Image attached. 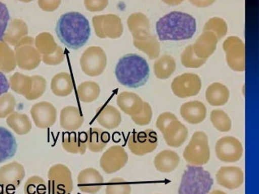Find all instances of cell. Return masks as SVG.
I'll return each mask as SVG.
<instances>
[{"instance_id": "1", "label": "cell", "mask_w": 259, "mask_h": 194, "mask_svg": "<svg viewBox=\"0 0 259 194\" xmlns=\"http://www.w3.org/2000/svg\"><path fill=\"white\" fill-rule=\"evenodd\" d=\"M91 29L87 17L77 12L62 15L56 24L58 38L71 49L82 48L91 37Z\"/></svg>"}, {"instance_id": "2", "label": "cell", "mask_w": 259, "mask_h": 194, "mask_svg": "<svg viewBox=\"0 0 259 194\" xmlns=\"http://www.w3.org/2000/svg\"><path fill=\"white\" fill-rule=\"evenodd\" d=\"M197 30L196 19L180 11H172L156 23L158 39L162 41H185L192 38Z\"/></svg>"}, {"instance_id": "3", "label": "cell", "mask_w": 259, "mask_h": 194, "mask_svg": "<svg viewBox=\"0 0 259 194\" xmlns=\"http://www.w3.org/2000/svg\"><path fill=\"white\" fill-rule=\"evenodd\" d=\"M115 75L119 84L130 88L144 86L150 77V67L144 57L128 53L119 58Z\"/></svg>"}, {"instance_id": "4", "label": "cell", "mask_w": 259, "mask_h": 194, "mask_svg": "<svg viewBox=\"0 0 259 194\" xmlns=\"http://www.w3.org/2000/svg\"><path fill=\"white\" fill-rule=\"evenodd\" d=\"M214 180L202 167L189 165L181 178L178 194H209Z\"/></svg>"}, {"instance_id": "5", "label": "cell", "mask_w": 259, "mask_h": 194, "mask_svg": "<svg viewBox=\"0 0 259 194\" xmlns=\"http://www.w3.org/2000/svg\"><path fill=\"white\" fill-rule=\"evenodd\" d=\"M183 157L189 165L202 167L207 164L210 158L209 139L206 133L197 131L183 152Z\"/></svg>"}, {"instance_id": "6", "label": "cell", "mask_w": 259, "mask_h": 194, "mask_svg": "<svg viewBox=\"0 0 259 194\" xmlns=\"http://www.w3.org/2000/svg\"><path fill=\"white\" fill-rule=\"evenodd\" d=\"M15 55L17 67L25 71H32L38 68L41 55L34 45V38L25 37L15 46Z\"/></svg>"}, {"instance_id": "7", "label": "cell", "mask_w": 259, "mask_h": 194, "mask_svg": "<svg viewBox=\"0 0 259 194\" xmlns=\"http://www.w3.org/2000/svg\"><path fill=\"white\" fill-rule=\"evenodd\" d=\"M107 54L99 46H90L80 56V68L83 73L91 77L102 75L107 68Z\"/></svg>"}, {"instance_id": "8", "label": "cell", "mask_w": 259, "mask_h": 194, "mask_svg": "<svg viewBox=\"0 0 259 194\" xmlns=\"http://www.w3.org/2000/svg\"><path fill=\"white\" fill-rule=\"evenodd\" d=\"M50 194H70L73 190L72 172L66 165L55 164L48 171Z\"/></svg>"}, {"instance_id": "9", "label": "cell", "mask_w": 259, "mask_h": 194, "mask_svg": "<svg viewBox=\"0 0 259 194\" xmlns=\"http://www.w3.org/2000/svg\"><path fill=\"white\" fill-rule=\"evenodd\" d=\"M95 34L99 38L117 39L123 33L121 19L115 14L95 16L92 19Z\"/></svg>"}, {"instance_id": "10", "label": "cell", "mask_w": 259, "mask_h": 194, "mask_svg": "<svg viewBox=\"0 0 259 194\" xmlns=\"http://www.w3.org/2000/svg\"><path fill=\"white\" fill-rule=\"evenodd\" d=\"M158 135L151 129L130 134L127 147L134 155L143 156L152 153L158 147Z\"/></svg>"}, {"instance_id": "11", "label": "cell", "mask_w": 259, "mask_h": 194, "mask_svg": "<svg viewBox=\"0 0 259 194\" xmlns=\"http://www.w3.org/2000/svg\"><path fill=\"white\" fill-rule=\"evenodd\" d=\"M223 49L226 61L234 72H243L245 69V46L240 37L230 36L224 41Z\"/></svg>"}, {"instance_id": "12", "label": "cell", "mask_w": 259, "mask_h": 194, "mask_svg": "<svg viewBox=\"0 0 259 194\" xmlns=\"http://www.w3.org/2000/svg\"><path fill=\"white\" fill-rule=\"evenodd\" d=\"M171 88L177 97L188 98L199 93L202 89V80L197 74L184 73L172 80Z\"/></svg>"}, {"instance_id": "13", "label": "cell", "mask_w": 259, "mask_h": 194, "mask_svg": "<svg viewBox=\"0 0 259 194\" xmlns=\"http://www.w3.org/2000/svg\"><path fill=\"white\" fill-rule=\"evenodd\" d=\"M215 154L221 162L236 163L242 157L243 146L236 138L224 136L216 143Z\"/></svg>"}, {"instance_id": "14", "label": "cell", "mask_w": 259, "mask_h": 194, "mask_svg": "<svg viewBox=\"0 0 259 194\" xmlns=\"http://www.w3.org/2000/svg\"><path fill=\"white\" fill-rule=\"evenodd\" d=\"M128 155L121 146L114 145L103 154L100 159V167L107 174L119 172L127 164Z\"/></svg>"}, {"instance_id": "15", "label": "cell", "mask_w": 259, "mask_h": 194, "mask_svg": "<svg viewBox=\"0 0 259 194\" xmlns=\"http://www.w3.org/2000/svg\"><path fill=\"white\" fill-rule=\"evenodd\" d=\"M33 122L39 129L53 126L57 120V109L52 103L41 101L33 104L30 109Z\"/></svg>"}, {"instance_id": "16", "label": "cell", "mask_w": 259, "mask_h": 194, "mask_svg": "<svg viewBox=\"0 0 259 194\" xmlns=\"http://www.w3.org/2000/svg\"><path fill=\"white\" fill-rule=\"evenodd\" d=\"M25 176V170L22 164L12 162L0 168V185L8 189L18 188Z\"/></svg>"}, {"instance_id": "17", "label": "cell", "mask_w": 259, "mask_h": 194, "mask_svg": "<svg viewBox=\"0 0 259 194\" xmlns=\"http://www.w3.org/2000/svg\"><path fill=\"white\" fill-rule=\"evenodd\" d=\"M103 177L101 173L95 168H88L79 172L77 185L82 192L96 194L103 186Z\"/></svg>"}, {"instance_id": "18", "label": "cell", "mask_w": 259, "mask_h": 194, "mask_svg": "<svg viewBox=\"0 0 259 194\" xmlns=\"http://www.w3.org/2000/svg\"><path fill=\"white\" fill-rule=\"evenodd\" d=\"M244 179L242 169L236 166L222 167L216 173V181L218 184L228 189L240 188L244 183Z\"/></svg>"}, {"instance_id": "19", "label": "cell", "mask_w": 259, "mask_h": 194, "mask_svg": "<svg viewBox=\"0 0 259 194\" xmlns=\"http://www.w3.org/2000/svg\"><path fill=\"white\" fill-rule=\"evenodd\" d=\"M206 107L199 100H191L182 104L180 113L186 122L191 125H198L206 119Z\"/></svg>"}, {"instance_id": "20", "label": "cell", "mask_w": 259, "mask_h": 194, "mask_svg": "<svg viewBox=\"0 0 259 194\" xmlns=\"http://www.w3.org/2000/svg\"><path fill=\"white\" fill-rule=\"evenodd\" d=\"M218 41L214 33L208 31L203 32L193 44V52L199 58L207 60L215 51Z\"/></svg>"}, {"instance_id": "21", "label": "cell", "mask_w": 259, "mask_h": 194, "mask_svg": "<svg viewBox=\"0 0 259 194\" xmlns=\"http://www.w3.org/2000/svg\"><path fill=\"white\" fill-rule=\"evenodd\" d=\"M118 106L128 116H134L142 112L144 101L136 93L131 92H122L118 95Z\"/></svg>"}, {"instance_id": "22", "label": "cell", "mask_w": 259, "mask_h": 194, "mask_svg": "<svg viewBox=\"0 0 259 194\" xmlns=\"http://www.w3.org/2000/svg\"><path fill=\"white\" fill-rule=\"evenodd\" d=\"M163 135L167 146L177 148L183 145L187 140L189 131L187 127L177 119L167 127Z\"/></svg>"}, {"instance_id": "23", "label": "cell", "mask_w": 259, "mask_h": 194, "mask_svg": "<svg viewBox=\"0 0 259 194\" xmlns=\"http://www.w3.org/2000/svg\"><path fill=\"white\" fill-rule=\"evenodd\" d=\"M84 116L77 107H64L60 112V125L66 131H76L82 126Z\"/></svg>"}, {"instance_id": "24", "label": "cell", "mask_w": 259, "mask_h": 194, "mask_svg": "<svg viewBox=\"0 0 259 194\" xmlns=\"http://www.w3.org/2000/svg\"><path fill=\"white\" fill-rule=\"evenodd\" d=\"M87 149L94 153H99L105 149L110 142V134L99 128H91L84 134Z\"/></svg>"}, {"instance_id": "25", "label": "cell", "mask_w": 259, "mask_h": 194, "mask_svg": "<svg viewBox=\"0 0 259 194\" xmlns=\"http://www.w3.org/2000/svg\"><path fill=\"white\" fill-rule=\"evenodd\" d=\"M180 161L181 159L177 152L171 150H164L154 157V168L162 173H169L177 169Z\"/></svg>"}, {"instance_id": "26", "label": "cell", "mask_w": 259, "mask_h": 194, "mask_svg": "<svg viewBox=\"0 0 259 194\" xmlns=\"http://www.w3.org/2000/svg\"><path fill=\"white\" fill-rule=\"evenodd\" d=\"M17 139L9 130L0 126V164L14 157L17 151Z\"/></svg>"}, {"instance_id": "27", "label": "cell", "mask_w": 259, "mask_h": 194, "mask_svg": "<svg viewBox=\"0 0 259 194\" xmlns=\"http://www.w3.org/2000/svg\"><path fill=\"white\" fill-rule=\"evenodd\" d=\"M29 28L26 23L20 19H13L9 22L5 32L4 41L8 45L16 46L23 38L27 37Z\"/></svg>"}, {"instance_id": "28", "label": "cell", "mask_w": 259, "mask_h": 194, "mask_svg": "<svg viewBox=\"0 0 259 194\" xmlns=\"http://www.w3.org/2000/svg\"><path fill=\"white\" fill-rule=\"evenodd\" d=\"M127 25L134 39L140 38L150 33V20L143 13L130 15L127 20Z\"/></svg>"}, {"instance_id": "29", "label": "cell", "mask_w": 259, "mask_h": 194, "mask_svg": "<svg viewBox=\"0 0 259 194\" xmlns=\"http://www.w3.org/2000/svg\"><path fill=\"white\" fill-rule=\"evenodd\" d=\"M97 121L105 129H116L121 124V113L115 107L107 104L99 112Z\"/></svg>"}, {"instance_id": "30", "label": "cell", "mask_w": 259, "mask_h": 194, "mask_svg": "<svg viewBox=\"0 0 259 194\" xmlns=\"http://www.w3.org/2000/svg\"><path fill=\"white\" fill-rule=\"evenodd\" d=\"M230 92L221 83H213L206 88V99L211 106H223L229 101Z\"/></svg>"}, {"instance_id": "31", "label": "cell", "mask_w": 259, "mask_h": 194, "mask_svg": "<svg viewBox=\"0 0 259 194\" xmlns=\"http://www.w3.org/2000/svg\"><path fill=\"white\" fill-rule=\"evenodd\" d=\"M51 89L54 95L59 97H66L72 94L73 82L68 72H60L54 76L51 81Z\"/></svg>"}, {"instance_id": "32", "label": "cell", "mask_w": 259, "mask_h": 194, "mask_svg": "<svg viewBox=\"0 0 259 194\" xmlns=\"http://www.w3.org/2000/svg\"><path fill=\"white\" fill-rule=\"evenodd\" d=\"M134 47L146 53L149 59H156L160 54V44L154 35L148 34L140 38L134 39Z\"/></svg>"}, {"instance_id": "33", "label": "cell", "mask_w": 259, "mask_h": 194, "mask_svg": "<svg viewBox=\"0 0 259 194\" xmlns=\"http://www.w3.org/2000/svg\"><path fill=\"white\" fill-rule=\"evenodd\" d=\"M177 62L169 54L158 57L154 63V73L158 80H167L175 72Z\"/></svg>"}, {"instance_id": "34", "label": "cell", "mask_w": 259, "mask_h": 194, "mask_svg": "<svg viewBox=\"0 0 259 194\" xmlns=\"http://www.w3.org/2000/svg\"><path fill=\"white\" fill-rule=\"evenodd\" d=\"M62 147L64 151L74 155H84L87 150L85 139L81 136V134H65L63 136Z\"/></svg>"}, {"instance_id": "35", "label": "cell", "mask_w": 259, "mask_h": 194, "mask_svg": "<svg viewBox=\"0 0 259 194\" xmlns=\"http://www.w3.org/2000/svg\"><path fill=\"white\" fill-rule=\"evenodd\" d=\"M7 125L18 135H25L32 130V122L29 116L24 113L13 112L7 117Z\"/></svg>"}, {"instance_id": "36", "label": "cell", "mask_w": 259, "mask_h": 194, "mask_svg": "<svg viewBox=\"0 0 259 194\" xmlns=\"http://www.w3.org/2000/svg\"><path fill=\"white\" fill-rule=\"evenodd\" d=\"M76 93L81 102H94L100 96L101 88L95 81H84L77 87Z\"/></svg>"}, {"instance_id": "37", "label": "cell", "mask_w": 259, "mask_h": 194, "mask_svg": "<svg viewBox=\"0 0 259 194\" xmlns=\"http://www.w3.org/2000/svg\"><path fill=\"white\" fill-rule=\"evenodd\" d=\"M17 67L14 50L6 42L0 41V72L10 73Z\"/></svg>"}, {"instance_id": "38", "label": "cell", "mask_w": 259, "mask_h": 194, "mask_svg": "<svg viewBox=\"0 0 259 194\" xmlns=\"http://www.w3.org/2000/svg\"><path fill=\"white\" fill-rule=\"evenodd\" d=\"M9 84L12 90L14 91L17 94L25 96L26 98L32 89L33 80L32 76L30 77L17 72L11 76Z\"/></svg>"}, {"instance_id": "39", "label": "cell", "mask_w": 259, "mask_h": 194, "mask_svg": "<svg viewBox=\"0 0 259 194\" xmlns=\"http://www.w3.org/2000/svg\"><path fill=\"white\" fill-rule=\"evenodd\" d=\"M34 45L41 56L49 55L55 53L59 45L50 33H41L34 39Z\"/></svg>"}, {"instance_id": "40", "label": "cell", "mask_w": 259, "mask_h": 194, "mask_svg": "<svg viewBox=\"0 0 259 194\" xmlns=\"http://www.w3.org/2000/svg\"><path fill=\"white\" fill-rule=\"evenodd\" d=\"M210 121L217 131L227 133L232 129V121L229 115L222 109H214L210 112Z\"/></svg>"}, {"instance_id": "41", "label": "cell", "mask_w": 259, "mask_h": 194, "mask_svg": "<svg viewBox=\"0 0 259 194\" xmlns=\"http://www.w3.org/2000/svg\"><path fill=\"white\" fill-rule=\"evenodd\" d=\"M228 24L224 19L220 17H212L206 21L203 27V32H211L215 35L219 41L226 36L228 33Z\"/></svg>"}, {"instance_id": "42", "label": "cell", "mask_w": 259, "mask_h": 194, "mask_svg": "<svg viewBox=\"0 0 259 194\" xmlns=\"http://www.w3.org/2000/svg\"><path fill=\"white\" fill-rule=\"evenodd\" d=\"M48 184L44 178L38 176L29 177L24 186L25 194H47Z\"/></svg>"}, {"instance_id": "43", "label": "cell", "mask_w": 259, "mask_h": 194, "mask_svg": "<svg viewBox=\"0 0 259 194\" xmlns=\"http://www.w3.org/2000/svg\"><path fill=\"white\" fill-rule=\"evenodd\" d=\"M181 63L186 68H199L206 63V59L199 58L193 52V45H188L181 53Z\"/></svg>"}, {"instance_id": "44", "label": "cell", "mask_w": 259, "mask_h": 194, "mask_svg": "<svg viewBox=\"0 0 259 194\" xmlns=\"http://www.w3.org/2000/svg\"><path fill=\"white\" fill-rule=\"evenodd\" d=\"M132 187L122 178H113L107 183L106 194H131Z\"/></svg>"}, {"instance_id": "45", "label": "cell", "mask_w": 259, "mask_h": 194, "mask_svg": "<svg viewBox=\"0 0 259 194\" xmlns=\"http://www.w3.org/2000/svg\"><path fill=\"white\" fill-rule=\"evenodd\" d=\"M17 100L12 93H6L0 96V118H5L14 112Z\"/></svg>"}, {"instance_id": "46", "label": "cell", "mask_w": 259, "mask_h": 194, "mask_svg": "<svg viewBox=\"0 0 259 194\" xmlns=\"http://www.w3.org/2000/svg\"><path fill=\"white\" fill-rule=\"evenodd\" d=\"M33 85L30 93L27 96L26 100H35L39 99L47 89V80L45 78L40 76H32Z\"/></svg>"}, {"instance_id": "47", "label": "cell", "mask_w": 259, "mask_h": 194, "mask_svg": "<svg viewBox=\"0 0 259 194\" xmlns=\"http://www.w3.org/2000/svg\"><path fill=\"white\" fill-rule=\"evenodd\" d=\"M152 116V108H151L149 103L144 101V105H143V109H142V112L137 115V116H132L131 118L136 125L143 126V125H149L151 122Z\"/></svg>"}, {"instance_id": "48", "label": "cell", "mask_w": 259, "mask_h": 194, "mask_svg": "<svg viewBox=\"0 0 259 194\" xmlns=\"http://www.w3.org/2000/svg\"><path fill=\"white\" fill-rule=\"evenodd\" d=\"M65 59V53L63 48L58 46V49L55 53L49 55L41 56V61L48 66L60 65Z\"/></svg>"}, {"instance_id": "49", "label": "cell", "mask_w": 259, "mask_h": 194, "mask_svg": "<svg viewBox=\"0 0 259 194\" xmlns=\"http://www.w3.org/2000/svg\"><path fill=\"white\" fill-rule=\"evenodd\" d=\"M10 14L8 7L3 2H0V41H4L5 32L9 26Z\"/></svg>"}, {"instance_id": "50", "label": "cell", "mask_w": 259, "mask_h": 194, "mask_svg": "<svg viewBox=\"0 0 259 194\" xmlns=\"http://www.w3.org/2000/svg\"><path fill=\"white\" fill-rule=\"evenodd\" d=\"M177 116L173 114L170 112H164L161 113L158 116V119L156 121V126L158 131H160L161 133L163 134L165 130L167 129V127L171 124L172 121L177 120Z\"/></svg>"}, {"instance_id": "51", "label": "cell", "mask_w": 259, "mask_h": 194, "mask_svg": "<svg viewBox=\"0 0 259 194\" xmlns=\"http://www.w3.org/2000/svg\"><path fill=\"white\" fill-rule=\"evenodd\" d=\"M109 2L107 0H84L85 9L92 13L101 12L107 8Z\"/></svg>"}, {"instance_id": "52", "label": "cell", "mask_w": 259, "mask_h": 194, "mask_svg": "<svg viewBox=\"0 0 259 194\" xmlns=\"http://www.w3.org/2000/svg\"><path fill=\"white\" fill-rule=\"evenodd\" d=\"M37 4L41 10L45 12H53L58 9L61 5V0H39Z\"/></svg>"}, {"instance_id": "53", "label": "cell", "mask_w": 259, "mask_h": 194, "mask_svg": "<svg viewBox=\"0 0 259 194\" xmlns=\"http://www.w3.org/2000/svg\"><path fill=\"white\" fill-rule=\"evenodd\" d=\"M10 88L9 80L7 79L5 74L0 72V96L6 94Z\"/></svg>"}, {"instance_id": "54", "label": "cell", "mask_w": 259, "mask_h": 194, "mask_svg": "<svg viewBox=\"0 0 259 194\" xmlns=\"http://www.w3.org/2000/svg\"><path fill=\"white\" fill-rule=\"evenodd\" d=\"M214 3V1H193V0L191 1V4L196 5L198 8H206V7L210 6Z\"/></svg>"}, {"instance_id": "55", "label": "cell", "mask_w": 259, "mask_h": 194, "mask_svg": "<svg viewBox=\"0 0 259 194\" xmlns=\"http://www.w3.org/2000/svg\"><path fill=\"white\" fill-rule=\"evenodd\" d=\"M0 194H13V192H11L9 191V189L8 188H5V187H3V186L0 185Z\"/></svg>"}, {"instance_id": "56", "label": "cell", "mask_w": 259, "mask_h": 194, "mask_svg": "<svg viewBox=\"0 0 259 194\" xmlns=\"http://www.w3.org/2000/svg\"><path fill=\"white\" fill-rule=\"evenodd\" d=\"M209 194H227L226 192H224V191L221 190L215 189L213 190L212 192H209Z\"/></svg>"}, {"instance_id": "57", "label": "cell", "mask_w": 259, "mask_h": 194, "mask_svg": "<svg viewBox=\"0 0 259 194\" xmlns=\"http://www.w3.org/2000/svg\"><path fill=\"white\" fill-rule=\"evenodd\" d=\"M157 194H160V193H157Z\"/></svg>"}]
</instances>
